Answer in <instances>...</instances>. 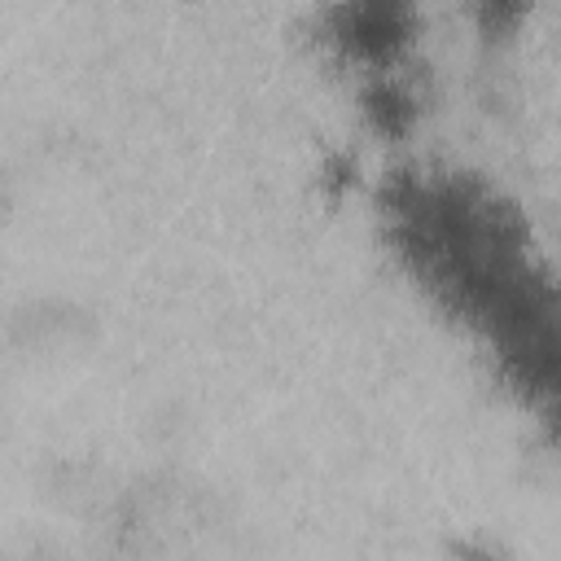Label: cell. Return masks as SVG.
Here are the masks:
<instances>
[{"mask_svg": "<svg viewBox=\"0 0 561 561\" xmlns=\"http://www.w3.org/2000/svg\"><path fill=\"white\" fill-rule=\"evenodd\" d=\"M368 114L377 118V127L399 131V127L412 118V101H408L394 83H377V88H373V96H368Z\"/></svg>", "mask_w": 561, "mask_h": 561, "instance_id": "cell-1", "label": "cell"}]
</instances>
